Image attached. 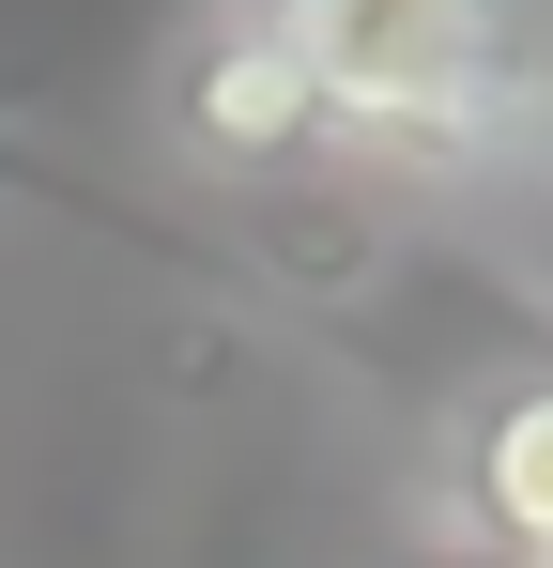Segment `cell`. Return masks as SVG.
Instances as JSON below:
<instances>
[{
	"mask_svg": "<svg viewBox=\"0 0 553 568\" xmlns=\"http://www.w3.org/2000/svg\"><path fill=\"white\" fill-rule=\"evenodd\" d=\"M292 78L323 93V139H384V154H446L507 93V0H247Z\"/></svg>",
	"mask_w": 553,
	"mask_h": 568,
	"instance_id": "obj_1",
	"label": "cell"
},
{
	"mask_svg": "<svg viewBox=\"0 0 553 568\" xmlns=\"http://www.w3.org/2000/svg\"><path fill=\"white\" fill-rule=\"evenodd\" d=\"M170 123L200 170H231V185H276V170H308L323 154V93L292 78V47H276L262 16H231V31H200L170 78Z\"/></svg>",
	"mask_w": 553,
	"mask_h": 568,
	"instance_id": "obj_2",
	"label": "cell"
},
{
	"mask_svg": "<svg viewBox=\"0 0 553 568\" xmlns=\"http://www.w3.org/2000/svg\"><path fill=\"white\" fill-rule=\"evenodd\" d=\"M461 507L507 568H553V369L492 384L476 430H461Z\"/></svg>",
	"mask_w": 553,
	"mask_h": 568,
	"instance_id": "obj_3",
	"label": "cell"
}]
</instances>
